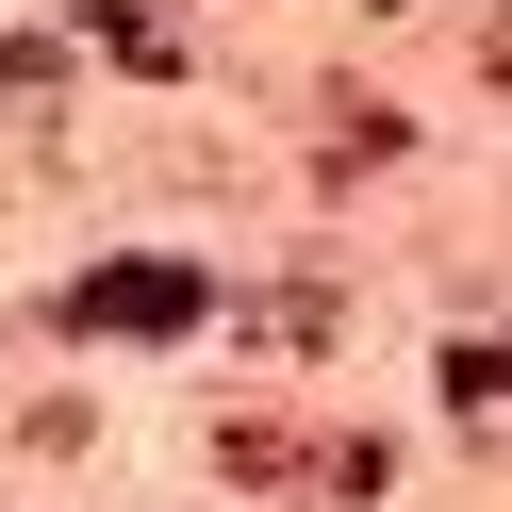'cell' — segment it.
Returning <instances> with one entry per match:
<instances>
[{"label": "cell", "instance_id": "1", "mask_svg": "<svg viewBox=\"0 0 512 512\" xmlns=\"http://www.w3.org/2000/svg\"><path fill=\"white\" fill-rule=\"evenodd\" d=\"M199 314H215V265H100V281H67V331H116V347L199 331Z\"/></svg>", "mask_w": 512, "mask_h": 512}, {"label": "cell", "instance_id": "2", "mask_svg": "<svg viewBox=\"0 0 512 512\" xmlns=\"http://www.w3.org/2000/svg\"><path fill=\"white\" fill-rule=\"evenodd\" d=\"M17 83H50V50H34V34H0V100H17Z\"/></svg>", "mask_w": 512, "mask_h": 512}]
</instances>
